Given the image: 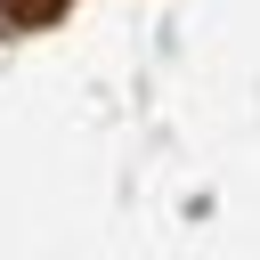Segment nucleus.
Here are the masks:
<instances>
[{"label": "nucleus", "instance_id": "1", "mask_svg": "<svg viewBox=\"0 0 260 260\" xmlns=\"http://www.w3.org/2000/svg\"><path fill=\"white\" fill-rule=\"evenodd\" d=\"M65 8H73V0H0V16H8V24H57Z\"/></svg>", "mask_w": 260, "mask_h": 260}]
</instances>
